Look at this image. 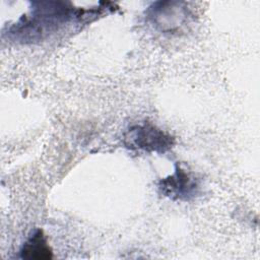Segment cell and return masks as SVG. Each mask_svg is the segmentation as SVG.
<instances>
[{"label":"cell","instance_id":"1","mask_svg":"<svg viewBox=\"0 0 260 260\" xmlns=\"http://www.w3.org/2000/svg\"><path fill=\"white\" fill-rule=\"evenodd\" d=\"M29 11L9 26L6 35L10 41L19 44H35L42 42L59 31L66 24L76 21H88L111 9V3L92 9L76 8L67 1L31 2Z\"/></svg>","mask_w":260,"mask_h":260},{"label":"cell","instance_id":"2","mask_svg":"<svg viewBox=\"0 0 260 260\" xmlns=\"http://www.w3.org/2000/svg\"><path fill=\"white\" fill-rule=\"evenodd\" d=\"M123 143L132 150L160 154L173 148L176 139L151 122H143L130 126L124 132Z\"/></svg>","mask_w":260,"mask_h":260},{"label":"cell","instance_id":"3","mask_svg":"<svg viewBox=\"0 0 260 260\" xmlns=\"http://www.w3.org/2000/svg\"><path fill=\"white\" fill-rule=\"evenodd\" d=\"M191 17L185 2L157 1L146 10V19L161 32H173L180 29Z\"/></svg>","mask_w":260,"mask_h":260},{"label":"cell","instance_id":"4","mask_svg":"<svg viewBox=\"0 0 260 260\" xmlns=\"http://www.w3.org/2000/svg\"><path fill=\"white\" fill-rule=\"evenodd\" d=\"M160 195L173 201H190L200 192V181L190 171L177 165L175 171L157 183Z\"/></svg>","mask_w":260,"mask_h":260},{"label":"cell","instance_id":"5","mask_svg":"<svg viewBox=\"0 0 260 260\" xmlns=\"http://www.w3.org/2000/svg\"><path fill=\"white\" fill-rule=\"evenodd\" d=\"M20 257L23 259L46 260L53 257V251L49 245L48 239L40 229L36 230L22 245Z\"/></svg>","mask_w":260,"mask_h":260}]
</instances>
